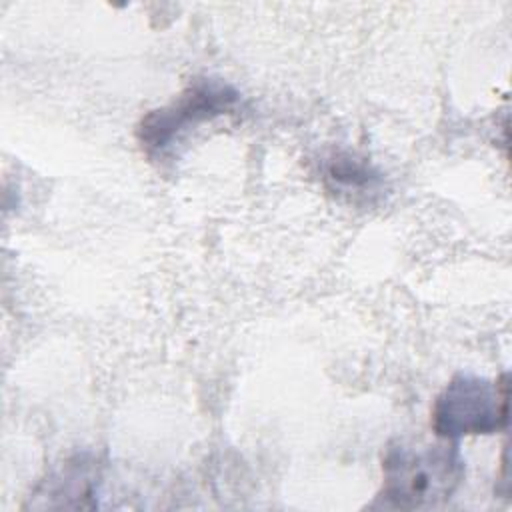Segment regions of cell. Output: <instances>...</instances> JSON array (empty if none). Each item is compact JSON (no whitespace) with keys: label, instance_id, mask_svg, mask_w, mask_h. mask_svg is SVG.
Wrapping results in <instances>:
<instances>
[{"label":"cell","instance_id":"6da1fadb","mask_svg":"<svg viewBox=\"0 0 512 512\" xmlns=\"http://www.w3.org/2000/svg\"><path fill=\"white\" fill-rule=\"evenodd\" d=\"M380 500L390 508L418 510L446 502L464 480V460L452 442L396 440L382 458Z\"/></svg>","mask_w":512,"mask_h":512},{"label":"cell","instance_id":"7a4b0ae2","mask_svg":"<svg viewBox=\"0 0 512 512\" xmlns=\"http://www.w3.org/2000/svg\"><path fill=\"white\" fill-rule=\"evenodd\" d=\"M508 398V374H502L496 382L458 374L432 406V430L446 440L504 430L508 424Z\"/></svg>","mask_w":512,"mask_h":512},{"label":"cell","instance_id":"5b68a950","mask_svg":"<svg viewBox=\"0 0 512 512\" xmlns=\"http://www.w3.org/2000/svg\"><path fill=\"white\" fill-rule=\"evenodd\" d=\"M322 178L330 192L348 198L370 196L382 186L380 174L364 158H356L350 152L332 154L324 162Z\"/></svg>","mask_w":512,"mask_h":512},{"label":"cell","instance_id":"277c9868","mask_svg":"<svg viewBox=\"0 0 512 512\" xmlns=\"http://www.w3.org/2000/svg\"><path fill=\"white\" fill-rule=\"evenodd\" d=\"M100 470L96 460L78 454L52 470L34 490V508H94Z\"/></svg>","mask_w":512,"mask_h":512},{"label":"cell","instance_id":"3957f363","mask_svg":"<svg viewBox=\"0 0 512 512\" xmlns=\"http://www.w3.org/2000/svg\"><path fill=\"white\" fill-rule=\"evenodd\" d=\"M240 102V94L228 82L218 78H196L170 104L148 112L140 126L138 138L150 152H162L186 130L228 114Z\"/></svg>","mask_w":512,"mask_h":512}]
</instances>
